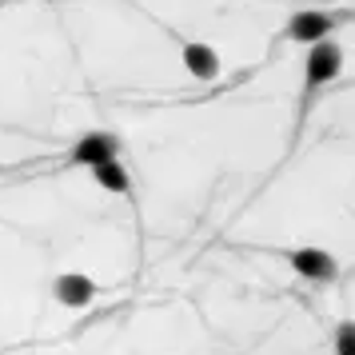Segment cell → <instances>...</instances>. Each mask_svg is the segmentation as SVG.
I'll return each mask as SVG.
<instances>
[{
    "instance_id": "1",
    "label": "cell",
    "mask_w": 355,
    "mask_h": 355,
    "mask_svg": "<svg viewBox=\"0 0 355 355\" xmlns=\"http://www.w3.org/2000/svg\"><path fill=\"white\" fill-rule=\"evenodd\" d=\"M339 68H343V49H339L336 40H320V44H311V52H307V92H315L320 84L336 80Z\"/></svg>"
},
{
    "instance_id": "2",
    "label": "cell",
    "mask_w": 355,
    "mask_h": 355,
    "mask_svg": "<svg viewBox=\"0 0 355 355\" xmlns=\"http://www.w3.org/2000/svg\"><path fill=\"white\" fill-rule=\"evenodd\" d=\"M331 28H336V17L315 12V8H304V12H295V17H291L288 36H291V40H300V44H320V40H327Z\"/></svg>"
},
{
    "instance_id": "3",
    "label": "cell",
    "mask_w": 355,
    "mask_h": 355,
    "mask_svg": "<svg viewBox=\"0 0 355 355\" xmlns=\"http://www.w3.org/2000/svg\"><path fill=\"white\" fill-rule=\"evenodd\" d=\"M291 268L304 279H336V272H339L336 256L323 252V248H295L291 252Z\"/></svg>"
},
{
    "instance_id": "4",
    "label": "cell",
    "mask_w": 355,
    "mask_h": 355,
    "mask_svg": "<svg viewBox=\"0 0 355 355\" xmlns=\"http://www.w3.org/2000/svg\"><path fill=\"white\" fill-rule=\"evenodd\" d=\"M52 295H56L64 307H88L92 300H96V284H92L88 275H80V272H68V275H60V279L52 284Z\"/></svg>"
},
{
    "instance_id": "5",
    "label": "cell",
    "mask_w": 355,
    "mask_h": 355,
    "mask_svg": "<svg viewBox=\"0 0 355 355\" xmlns=\"http://www.w3.org/2000/svg\"><path fill=\"white\" fill-rule=\"evenodd\" d=\"M72 160L88 164V168H96L104 160H116V136H108V132H88V136H80L76 148H72Z\"/></svg>"
},
{
    "instance_id": "6",
    "label": "cell",
    "mask_w": 355,
    "mask_h": 355,
    "mask_svg": "<svg viewBox=\"0 0 355 355\" xmlns=\"http://www.w3.org/2000/svg\"><path fill=\"white\" fill-rule=\"evenodd\" d=\"M180 56H184V68L192 72L196 80H216V76H220V56H216L208 44H200V40H188Z\"/></svg>"
},
{
    "instance_id": "7",
    "label": "cell",
    "mask_w": 355,
    "mask_h": 355,
    "mask_svg": "<svg viewBox=\"0 0 355 355\" xmlns=\"http://www.w3.org/2000/svg\"><path fill=\"white\" fill-rule=\"evenodd\" d=\"M92 180H96L104 192H116V196H124V192H132V180H128V168L120 160H104V164H96L92 168Z\"/></svg>"
},
{
    "instance_id": "8",
    "label": "cell",
    "mask_w": 355,
    "mask_h": 355,
    "mask_svg": "<svg viewBox=\"0 0 355 355\" xmlns=\"http://www.w3.org/2000/svg\"><path fill=\"white\" fill-rule=\"evenodd\" d=\"M336 355H355V327H352V323H339Z\"/></svg>"
}]
</instances>
